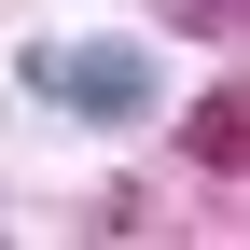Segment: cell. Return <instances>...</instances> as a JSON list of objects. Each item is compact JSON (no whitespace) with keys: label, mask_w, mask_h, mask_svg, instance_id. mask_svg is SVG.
<instances>
[{"label":"cell","mask_w":250,"mask_h":250,"mask_svg":"<svg viewBox=\"0 0 250 250\" xmlns=\"http://www.w3.org/2000/svg\"><path fill=\"white\" fill-rule=\"evenodd\" d=\"M28 98H70L83 125H139L167 83H153L139 42H42V56H28Z\"/></svg>","instance_id":"1"}]
</instances>
